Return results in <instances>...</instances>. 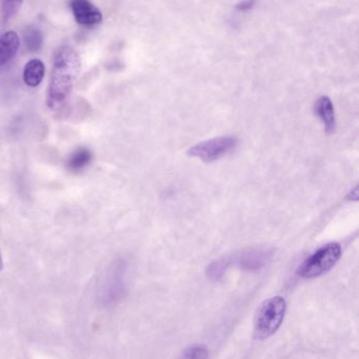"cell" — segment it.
<instances>
[{
  "label": "cell",
  "mask_w": 359,
  "mask_h": 359,
  "mask_svg": "<svg viewBox=\"0 0 359 359\" xmlns=\"http://www.w3.org/2000/svg\"><path fill=\"white\" fill-rule=\"evenodd\" d=\"M208 349L204 345H193L187 348L177 359H208Z\"/></svg>",
  "instance_id": "cell-12"
},
{
  "label": "cell",
  "mask_w": 359,
  "mask_h": 359,
  "mask_svg": "<svg viewBox=\"0 0 359 359\" xmlns=\"http://www.w3.org/2000/svg\"><path fill=\"white\" fill-rule=\"evenodd\" d=\"M22 4L23 0H0V22L2 25L8 22L17 14Z\"/></svg>",
  "instance_id": "cell-10"
},
{
  "label": "cell",
  "mask_w": 359,
  "mask_h": 359,
  "mask_svg": "<svg viewBox=\"0 0 359 359\" xmlns=\"http://www.w3.org/2000/svg\"><path fill=\"white\" fill-rule=\"evenodd\" d=\"M237 143L238 140L235 137H219L194 145L189 149L188 154L191 157L198 158L206 163H211L233 151L237 147Z\"/></svg>",
  "instance_id": "cell-4"
},
{
  "label": "cell",
  "mask_w": 359,
  "mask_h": 359,
  "mask_svg": "<svg viewBox=\"0 0 359 359\" xmlns=\"http://www.w3.org/2000/svg\"><path fill=\"white\" fill-rule=\"evenodd\" d=\"M92 161V154L88 149H76L67 161V170L77 172L84 170Z\"/></svg>",
  "instance_id": "cell-9"
},
{
  "label": "cell",
  "mask_w": 359,
  "mask_h": 359,
  "mask_svg": "<svg viewBox=\"0 0 359 359\" xmlns=\"http://www.w3.org/2000/svg\"><path fill=\"white\" fill-rule=\"evenodd\" d=\"M20 46L16 32L8 31L0 37V67L14 58Z\"/></svg>",
  "instance_id": "cell-6"
},
{
  "label": "cell",
  "mask_w": 359,
  "mask_h": 359,
  "mask_svg": "<svg viewBox=\"0 0 359 359\" xmlns=\"http://www.w3.org/2000/svg\"><path fill=\"white\" fill-rule=\"evenodd\" d=\"M2 267H4V265H2L1 255H0V271H1Z\"/></svg>",
  "instance_id": "cell-14"
},
{
  "label": "cell",
  "mask_w": 359,
  "mask_h": 359,
  "mask_svg": "<svg viewBox=\"0 0 359 359\" xmlns=\"http://www.w3.org/2000/svg\"><path fill=\"white\" fill-rule=\"evenodd\" d=\"M44 72H46V67L44 62L39 59H32L25 65L23 69L25 83L30 88H36L39 86L44 79Z\"/></svg>",
  "instance_id": "cell-8"
},
{
  "label": "cell",
  "mask_w": 359,
  "mask_h": 359,
  "mask_svg": "<svg viewBox=\"0 0 359 359\" xmlns=\"http://www.w3.org/2000/svg\"><path fill=\"white\" fill-rule=\"evenodd\" d=\"M80 69L79 55L73 48L65 46L57 50L46 96V104L50 109H58L65 102L79 75Z\"/></svg>",
  "instance_id": "cell-1"
},
{
  "label": "cell",
  "mask_w": 359,
  "mask_h": 359,
  "mask_svg": "<svg viewBox=\"0 0 359 359\" xmlns=\"http://www.w3.org/2000/svg\"><path fill=\"white\" fill-rule=\"evenodd\" d=\"M341 257V247L330 243L308 257L297 269V276L303 278H315L330 271Z\"/></svg>",
  "instance_id": "cell-3"
},
{
  "label": "cell",
  "mask_w": 359,
  "mask_h": 359,
  "mask_svg": "<svg viewBox=\"0 0 359 359\" xmlns=\"http://www.w3.org/2000/svg\"><path fill=\"white\" fill-rule=\"evenodd\" d=\"M314 109H315L316 115L322 119L325 128H326V132L329 133V134H332L335 130V126H337L332 101L328 97H322L315 103Z\"/></svg>",
  "instance_id": "cell-7"
},
{
  "label": "cell",
  "mask_w": 359,
  "mask_h": 359,
  "mask_svg": "<svg viewBox=\"0 0 359 359\" xmlns=\"http://www.w3.org/2000/svg\"><path fill=\"white\" fill-rule=\"evenodd\" d=\"M287 304L284 297L266 299L257 308L253 322V334L259 341H265L278 332L286 316Z\"/></svg>",
  "instance_id": "cell-2"
},
{
  "label": "cell",
  "mask_w": 359,
  "mask_h": 359,
  "mask_svg": "<svg viewBox=\"0 0 359 359\" xmlns=\"http://www.w3.org/2000/svg\"><path fill=\"white\" fill-rule=\"evenodd\" d=\"M23 38H25V46L30 52H36L41 48L44 38H42L39 29H36V27H27L25 29Z\"/></svg>",
  "instance_id": "cell-11"
},
{
  "label": "cell",
  "mask_w": 359,
  "mask_h": 359,
  "mask_svg": "<svg viewBox=\"0 0 359 359\" xmlns=\"http://www.w3.org/2000/svg\"><path fill=\"white\" fill-rule=\"evenodd\" d=\"M71 8L74 17L79 25L93 27L103 20L100 11L89 0H72Z\"/></svg>",
  "instance_id": "cell-5"
},
{
  "label": "cell",
  "mask_w": 359,
  "mask_h": 359,
  "mask_svg": "<svg viewBox=\"0 0 359 359\" xmlns=\"http://www.w3.org/2000/svg\"><path fill=\"white\" fill-rule=\"evenodd\" d=\"M254 0H247V1L242 2L240 6H237L238 10H248V8H251L254 4Z\"/></svg>",
  "instance_id": "cell-13"
}]
</instances>
